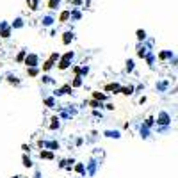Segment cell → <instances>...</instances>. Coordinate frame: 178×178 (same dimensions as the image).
<instances>
[{"mask_svg": "<svg viewBox=\"0 0 178 178\" xmlns=\"http://www.w3.org/2000/svg\"><path fill=\"white\" fill-rule=\"evenodd\" d=\"M157 125H160V127H169L171 125V116L167 114L166 111H160L159 112V116H157Z\"/></svg>", "mask_w": 178, "mask_h": 178, "instance_id": "obj_1", "label": "cell"}, {"mask_svg": "<svg viewBox=\"0 0 178 178\" xmlns=\"http://www.w3.org/2000/svg\"><path fill=\"white\" fill-rule=\"evenodd\" d=\"M23 62H25L29 68H30V66H38V64H39V57L36 55V54H27Z\"/></svg>", "mask_w": 178, "mask_h": 178, "instance_id": "obj_2", "label": "cell"}, {"mask_svg": "<svg viewBox=\"0 0 178 178\" xmlns=\"http://www.w3.org/2000/svg\"><path fill=\"white\" fill-rule=\"evenodd\" d=\"M173 57H175V54H173L171 50H162L160 54H159V61H171Z\"/></svg>", "mask_w": 178, "mask_h": 178, "instance_id": "obj_3", "label": "cell"}, {"mask_svg": "<svg viewBox=\"0 0 178 178\" xmlns=\"http://www.w3.org/2000/svg\"><path fill=\"white\" fill-rule=\"evenodd\" d=\"M169 87V80H160V82L155 84V89L159 93H166V89Z\"/></svg>", "mask_w": 178, "mask_h": 178, "instance_id": "obj_4", "label": "cell"}, {"mask_svg": "<svg viewBox=\"0 0 178 178\" xmlns=\"http://www.w3.org/2000/svg\"><path fill=\"white\" fill-rule=\"evenodd\" d=\"M134 91H135V87L130 84V86H121V91H119V93H121V95H125V96H132Z\"/></svg>", "mask_w": 178, "mask_h": 178, "instance_id": "obj_5", "label": "cell"}, {"mask_svg": "<svg viewBox=\"0 0 178 178\" xmlns=\"http://www.w3.org/2000/svg\"><path fill=\"white\" fill-rule=\"evenodd\" d=\"M105 91H114V95H116V93H119V91H121V86H119V84H107L105 86Z\"/></svg>", "mask_w": 178, "mask_h": 178, "instance_id": "obj_6", "label": "cell"}, {"mask_svg": "<svg viewBox=\"0 0 178 178\" xmlns=\"http://www.w3.org/2000/svg\"><path fill=\"white\" fill-rule=\"evenodd\" d=\"M148 52H150V50L146 48L144 45H143V46H141V45H139V46H137V57H141V59H144V57H146V54H148Z\"/></svg>", "mask_w": 178, "mask_h": 178, "instance_id": "obj_7", "label": "cell"}, {"mask_svg": "<svg viewBox=\"0 0 178 178\" xmlns=\"http://www.w3.org/2000/svg\"><path fill=\"white\" fill-rule=\"evenodd\" d=\"M73 38H75V34L73 32H64V38H62V43L64 45H70L73 41Z\"/></svg>", "mask_w": 178, "mask_h": 178, "instance_id": "obj_8", "label": "cell"}, {"mask_svg": "<svg viewBox=\"0 0 178 178\" xmlns=\"http://www.w3.org/2000/svg\"><path fill=\"white\" fill-rule=\"evenodd\" d=\"M0 36H2V38H9V36H11V30H9L4 23L0 25Z\"/></svg>", "mask_w": 178, "mask_h": 178, "instance_id": "obj_9", "label": "cell"}, {"mask_svg": "<svg viewBox=\"0 0 178 178\" xmlns=\"http://www.w3.org/2000/svg\"><path fill=\"white\" fill-rule=\"evenodd\" d=\"M144 59H146V62H148V66H153V62H155V54H153V52H148Z\"/></svg>", "mask_w": 178, "mask_h": 178, "instance_id": "obj_10", "label": "cell"}, {"mask_svg": "<svg viewBox=\"0 0 178 178\" xmlns=\"http://www.w3.org/2000/svg\"><path fill=\"white\" fill-rule=\"evenodd\" d=\"M70 86H71V87H80V86H82V77H80V75H75V78H73V82L70 84Z\"/></svg>", "mask_w": 178, "mask_h": 178, "instance_id": "obj_11", "label": "cell"}, {"mask_svg": "<svg viewBox=\"0 0 178 178\" xmlns=\"http://www.w3.org/2000/svg\"><path fill=\"white\" fill-rule=\"evenodd\" d=\"M125 64H127V66H125V70H127V73H132L134 70H135V64H134V61H132V59H128V61L125 62Z\"/></svg>", "mask_w": 178, "mask_h": 178, "instance_id": "obj_12", "label": "cell"}, {"mask_svg": "<svg viewBox=\"0 0 178 178\" xmlns=\"http://www.w3.org/2000/svg\"><path fill=\"white\" fill-rule=\"evenodd\" d=\"M93 98H95V100H98V102L107 100V96L103 95V93H100V91H95V93H93Z\"/></svg>", "mask_w": 178, "mask_h": 178, "instance_id": "obj_13", "label": "cell"}, {"mask_svg": "<svg viewBox=\"0 0 178 178\" xmlns=\"http://www.w3.org/2000/svg\"><path fill=\"white\" fill-rule=\"evenodd\" d=\"M27 73L30 75V77H38L39 70H38V66H30V68H27Z\"/></svg>", "mask_w": 178, "mask_h": 178, "instance_id": "obj_14", "label": "cell"}, {"mask_svg": "<svg viewBox=\"0 0 178 178\" xmlns=\"http://www.w3.org/2000/svg\"><path fill=\"white\" fill-rule=\"evenodd\" d=\"M39 157H41V159H46V160H52V159H54V151H41Z\"/></svg>", "mask_w": 178, "mask_h": 178, "instance_id": "obj_15", "label": "cell"}, {"mask_svg": "<svg viewBox=\"0 0 178 178\" xmlns=\"http://www.w3.org/2000/svg\"><path fill=\"white\" fill-rule=\"evenodd\" d=\"M153 125H155V118H153V116H150V118H146V121H144V125H143V127L151 128Z\"/></svg>", "mask_w": 178, "mask_h": 178, "instance_id": "obj_16", "label": "cell"}, {"mask_svg": "<svg viewBox=\"0 0 178 178\" xmlns=\"http://www.w3.org/2000/svg\"><path fill=\"white\" fill-rule=\"evenodd\" d=\"M73 55H75V54H73V52L70 50V52H66V54H64L62 57H59V59H61V61H66V62H70V61L73 59Z\"/></svg>", "mask_w": 178, "mask_h": 178, "instance_id": "obj_17", "label": "cell"}, {"mask_svg": "<svg viewBox=\"0 0 178 178\" xmlns=\"http://www.w3.org/2000/svg\"><path fill=\"white\" fill-rule=\"evenodd\" d=\"M50 121H52V123H50V130H55V128H59V118H57V116H54Z\"/></svg>", "mask_w": 178, "mask_h": 178, "instance_id": "obj_18", "label": "cell"}, {"mask_svg": "<svg viewBox=\"0 0 178 178\" xmlns=\"http://www.w3.org/2000/svg\"><path fill=\"white\" fill-rule=\"evenodd\" d=\"M105 135H107V137H114V139H119V137H121L119 132H116V130H114V132H112V130H107Z\"/></svg>", "mask_w": 178, "mask_h": 178, "instance_id": "obj_19", "label": "cell"}, {"mask_svg": "<svg viewBox=\"0 0 178 178\" xmlns=\"http://www.w3.org/2000/svg\"><path fill=\"white\" fill-rule=\"evenodd\" d=\"M52 68H54V62L48 59V61H45V64H43V71H50Z\"/></svg>", "mask_w": 178, "mask_h": 178, "instance_id": "obj_20", "label": "cell"}, {"mask_svg": "<svg viewBox=\"0 0 178 178\" xmlns=\"http://www.w3.org/2000/svg\"><path fill=\"white\" fill-rule=\"evenodd\" d=\"M7 82H9V84H14V86H20V80H18L14 75H7Z\"/></svg>", "mask_w": 178, "mask_h": 178, "instance_id": "obj_21", "label": "cell"}, {"mask_svg": "<svg viewBox=\"0 0 178 178\" xmlns=\"http://www.w3.org/2000/svg\"><path fill=\"white\" fill-rule=\"evenodd\" d=\"M22 162H23V166H25V167H32V160H30L27 155L22 157Z\"/></svg>", "mask_w": 178, "mask_h": 178, "instance_id": "obj_22", "label": "cell"}, {"mask_svg": "<svg viewBox=\"0 0 178 178\" xmlns=\"http://www.w3.org/2000/svg\"><path fill=\"white\" fill-rule=\"evenodd\" d=\"M141 137H144V139H148V137H150V128L141 127Z\"/></svg>", "mask_w": 178, "mask_h": 178, "instance_id": "obj_23", "label": "cell"}, {"mask_svg": "<svg viewBox=\"0 0 178 178\" xmlns=\"http://www.w3.org/2000/svg\"><path fill=\"white\" fill-rule=\"evenodd\" d=\"M25 55H27V50H22L16 55V62H23V61H25Z\"/></svg>", "mask_w": 178, "mask_h": 178, "instance_id": "obj_24", "label": "cell"}, {"mask_svg": "<svg viewBox=\"0 0 178 178\" xmlns=\"http://www.w3.org/2000/svg\"><path fill=\"white\" fill-rule=\"evenodd\" d=\"M135 36H137V39H139V41H144L146 39V30H137V32H135Z\"/></svg>", "mask_w": 178, "mask_h": 178, "instance_id": "obj_25", "label": "cell"}, {"mask_svg": "<svg viewBox=\"0 0 178 178\" xmlns=\"http://www.w3.org/2000/svg\"><path fill=\"white\" fill-rule=\"evenodd\" d=\"M75 171H77L78 175H84V173H86V167H84V164H77V166H75Z\"/></svg>", "mask_w": 178, "mask_h": 178, "instance_id": "obj_26", "label": "cell"}, {"mask_svg": "<svg viewBox=\"0 0 178 178\" xmlns=\"http://www.w3.org/2000/svg\"><path fill=\"white\" fill-rule=\"evenodd\" d=\"M68 18H70V13H68V11H64V13H61V18H59V22H61V23H64V22L68 20Z\"/></svg>", "mask_w": 178, "mask_h": 178, "instance_id": "obj_27", "label": "cell"}, {"mask_svg": "<svg viewBox=\"0 0 178 178\" xmlns=\"http://www.w3.org/2000/svg\"><path fill=\"white\" fill-rule=\"evenodd\" d=\"M45 103H46V105L50 107H55V100H54V98H45Z\"/></svg>", "mask_w": 178, "mask_h": 178, "instance_id": "obj_28", "label": "cell"}, {"mask_svg": "<svg viewBox=\"0 0 178 178\" xmlns=\"http://www.w3.org/2000/svg\"><path fill=\"white\" fill-rule=\"evenodd\" d=\"M59 57H61V55H59V54H57V52H54V54H52V55L48 57V59H50L52 62H55V61H59Z\"/></svg>", "mask_w": 178, "mask_h": 178, "instance_id": "obj_29", "label": "cell"}, {"mask_svg": "<svg viewBox=\"0 0 178 178\" xmlns=\"http://www.w3.org/2000/svg\"><path fill=\"white\" fill-rule=\"evenodd\" d=\"M87 73H89V68H87V66H84V68H80V73H78V75L82 77V75H87Z\"/></svg>", "mask_w": 178, "mask_h": 178, "instance_id": "obj_30", "label": "cell"}, {"mask_svg": "<svg viewBox=\"0 0 178 178\" xmlns=\"http://www.w3.org/2000/svg\"><path fill=\"white\" fill-rule=\"evenodd\" d=\"M89 105H91V107H102V103L98 100H91V102H89Z\"/></svg>", "mask_w": 178, "mask_h": 178, "instance_id": "obj_31", "label": "cell"}, {"mask_svg": "<svg viewBox=\"0 0 178 178\" xmlns=\"http://www.w3.org/2000/svg\"><path fill=\"white\" fill-rule=\"evenodd\" d=\"M29 4H30V9H38V2L36 0H27Z\"/></svg>", "mask_w": 178, "mask_h": 178, "instance_id": "obj_32", "label": "cell"}, {"mask_svg": "<svg viewBox=\"0 0 178 178\" xmlns=\"http://www.w3.org/2000/svg\"><path fill=\"white\" fill-rule=\"evenodd\" d=\"M43 82H45V84H52L54 80H52V78L48 77V75H45V77H43Z\"/></svg>", "mask_w": 178, "mask_h": 178, "instance_id": "obj_33", "label": "cell"}, {"mask_svg": "<svg viewBox=\"0 0 178 178\" xmlns=\"http://www.w3.org/2000/svg\"><path fill=\"white\" fill-rule=\"evenodd\" d=\"M57 4H59V0H50V4H48V6H50V7H55Z\"/></svg>", "mask_w": 178, "mask_h": 178, "instance_id": "obj_34", "label": "cell"}, {"mask_svg": "<svg viewBox=\"0 0 178 178\" xmlns=\"http://www.w3.org/2000/svg\"><path fill=\"white\" fill-rule=\"evenodd\" d=\"M105 109H107V111H114V103H107Z\"/></svg>", "mask_w": 178, "mask_h": 178, "instance_id": "obj_35", "label": "cell"}, {"mask_svg": "<svg viewBox=\"0 0 178 178\" xmlns=\"http://www.w3.org/2000/svg\"><path fill=\"white\" fill-rule=\"evenodd\" d=\"M73 73H75V75H78V73H80V66H73Z\"/></svg>", "mask_w": 178, "mask_h": 178, "instance_id": "obj_36", "label": "cell"}, {"mask_svg": "<svg viewBox=\"0 0 178 178\" xmlns=\"http://www.w3.org/2000/svg\"><path fill=\"white\" fill-rule=\"evenodd\" d=\"M22 150H23V151H25V153H27V151H30V148H29V146H27V144H22Z\"/></svg>", "mask_w": 178, "mask_h": 178, "instance_id": "obj_37", "label": "cell"}, {"mask_svg": "<svg viewBox=\"0 0 178 178\" xmlns=\"http://www.w3.org/2000/svg\"><path fill=\"white\" fill-rule=\"evenodd\" d=\"M14 27H22V20H20V18L16 20V23H14Z\"/></svg>", "mask_w": 178, "mask_h": 178, "instance_id": "obj_38", "label": "cell"}, {"mask_svg": "<svg viewBox=\"0 0 178 178\" xmlns=\"http://www.w3.org/2000/svg\"><path fill=\"white\" fill-rule=\"evenodd\" d=\"M13 178H18V176H13Z\"/></svg>", "mask_w": 178, "mask_h": 178, "instance_id": "obj_39", "label": "cell"}]
</instances>
